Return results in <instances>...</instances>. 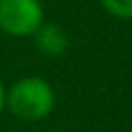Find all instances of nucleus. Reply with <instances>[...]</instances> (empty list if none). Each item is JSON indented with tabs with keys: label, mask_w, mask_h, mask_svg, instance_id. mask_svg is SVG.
I'll use <instances>...</instances> for the list:
<instances>
[{
	"label": "nucleus",
	"mask_w": 132,
	"mask_h": 132,
	"mask_svg": "<svg viewBox=\"0 0 132 132\" xmlns=\"http://www.w3.org/2000/svg\"><path fill=\"white\" fill-rule=\"evenodd\" d=\"M56 107V91L41 76H23L6 89V109L23 122H39Z\"/></svg>",
	"instance_id": "nucleus-1"
},
{
	"label": "nucleus",
	"mask_w": 132,
	"mask_h": 132,
	"mask_svg": "<svg viewBox=\"0 0 132 132\" xmlns=\"http://www.w3.org/2000/svg\"><path fill=\"white\" fill-rule=\"evenodd\" d=\"M43 21L41 0H0V31L10 37H29Z\"/></svg>",
	"instance_id": "nucleus-2"
},
{
	"label": "nucleus",
	"mask_w": 132,
	"mask_h": 132,
	"mask_svg": "<svg viewBox=\"0 0 132 132\" xmlns=\"http://www.w3.org/2000/svg\"><path fill=\"white\" fill-rule=\"evenodd\" d=\"M35 39V47L39 54L47 58H60L68 50V35L56 23H41V27L31 35Z\"/></svg>",
	"instance_id": "nucleus-3"
},
{
	"label": "nucleus",
	"mask_w": 132,
	"mask_h": 132,
	"mask_svg": "<svg viewBox=\"0 0 132 132\" xmlns=\"http://www.w3.org/2000/svg\"><path fill=\"white\" fill-rule=\"evenodd\" d=\"M105 12H109L116 19H132V0H99Z\"/></svg>",
	"instance_id": "nucleus-4"
},
{
	"label": "nucleus",
	"mask_w": 132,
	"mask_h": 132,
	"mask_svg": "<svg viewBox=\"0 0 132 132\" xmlns=\"http://www.w3.org/2000/svg\"><path fill=\"white\" fill-rule=\"evenodd\" d=\"M4 109H6V87L0 78V116L4 113Z\"/></svg>",
	"instance_id": "nucleus-5"
}]
</instances>
